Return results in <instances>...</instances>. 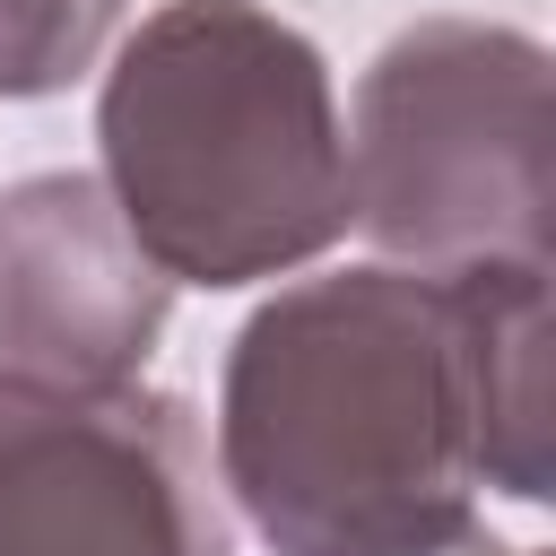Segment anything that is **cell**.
I'll use <instances>...</instances> for the list:
<instances>
[{"instance_id": "1", "label": "cell", "mask_w": 556, "mask_h": 556, "mask_svg": "<svg viewBox=\"0 0 556 556\" xmlns=\"http://www.w3.org/2000/svg\"><path fill=\"white\" fill-rule=\"evenodd\" d=\"M208 460L278 556L417 547L478 486L547 504V261H374L269 295L226 348Z\"/></svg>"}, {"instance_id": "2", "label": "cell", "mask_w": 556, "mask_h": 556, "mask_svg": "<svg viewBox=\"0 0 556 556\" xmlns=\"http://www.w3.org/2000/svg\"><path fill=\"white\" fill-rule=\"evenodd\" d=\"M96 148V182L165 287H252L356 226L330 61L261 0L139 17L104 70Z\"/></svg>"}, {"instance_id": "3", "label": "cell", "mask_w": 556, "mask_h": 556, "mask_svg": "<svg viewBox=\"0 0 556 556\" xmlns=\"http://www.w3.org/2000/svg\"><path fill=\"white\" fill-rule=\"evenodd\" d=\"M339 139L356 226L408 269L547 261V52L521 26L417 17Z\"/></svg>"}, {"instance_id": "4", "label": "cell", "mask_w": 556, "mask_h": 556, "mask_svg": "<svg viewBox=\"0 0 556 556\" xmlns=\"http://www.w3.org/2000/svg\"><path fill=\"white\" fill-rule=\"evenodd\" d=\"M0 556H235L191 400L0 374Z\"/></svg>"}, {"instance_id": "5", "label": "cell", "mask_w": 556, "mask_h": 556, "mask_svg": "<svg viewBox=\"0 0 556 556\" xmlns=\"http://www.w3.org/2000/svg\"><path fill=\"white\" fill-rule=\"evenodd\" d=\"M174 287L130 243L96 174H26L0 191V374L139 382Z\"/></svg>"}, {"instance_id": "6", "label": "cell", "mask_w": 556, "mask_h": 556, "mask_svg": "<svg viewBox=\"0 0 556 556\" xmlns=\"http://www.w3.org/2000/svg\"><path fill=\"white\" fill-rule=\"evenodd\" d=\"M130 0H0V96H61L96 70Z\"/></svg>"}, {"instance_id": "7", "label": "cell", "mask_w": 556, "mask_h": 556, "mask_svg": "<svg viewBox=\"0 0 556 556\" xmlns=\"http://www.w3.org/2000/svg\"><path fill=\"white\" fill-rule=\"evenodd\" d=\"M391 556H539V547H513V539H495V530L469 513V521H452V530H434V539H417V547H391Z\"/></svg>"}]
</instances>
